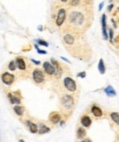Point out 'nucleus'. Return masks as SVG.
I'll list each match as a JSON object with an SVG mask.
<instances>
[{
	"label": "nucleus",
	"mask_w": 119,
	"mask_h": 142,
	"mask_svg": "<svg viewBox=\"0 0 119 142\" xmlns=\"http://www.w3.org/2000/svg\"><path fill=\"white\" fill-rule=\"evenodd\" d=\"M70 22L75 26H81L84 22L83 14L79 11H72L69 16Z\"/></svg>",
	"instance_id": "nucleus-1"
},
{
	"label": "nucleus",
	"mask_w": 119,
	"mask_h": 142,
	"mask_svg": "<svg viewBox=\"0 0 119 142\" xmlns=\"http://www.w3.org/2000/svg\"><path fill=\"white\" fill-rule=\"evenodd\" d=\"M62 107L64 110H71L73 106V99L70 95H64L61 100Z\"/></svg>",
	"instance_id": "nucleus-2"
},
{
	"label": "nucleus",
	"mask_w": 119,
	"mask_h": 142,
	"mask_svg": "<svg viewBox=\"0 0 119 142\" xmlns=\"http://www.w3.org/2000/svg\"><path fill=\"white\" fill-rule=\"evenodd\" d=\"M63 85H64V87L66 88V90L71 91V92L75 91L76 88H77L75 81H74L72 78H71V77H69L64 78V80H63Z\"/></svg>",
	"instance_id": "nucleus-3"
},
{
	"label": "nucleus",
	"mask_w": 119,
	"mask_h": 142,
	"mask_svg": "<svg viewBox=\"0 0 119 142\" xmlns=\"http://www.w3.org/2000/svg\"><path fill=\"white\" fill-rule=\"evenodd\" d=\"M44 75L40 69H35L33 71V79L36 83H41L44 81Z\"/></svg>",
	"instance_id": "nucleus-4"
},
{
	"label": "nucleus",
	"mask_w": 119,
	"mask_h": 142,
	"mask_svg": "<svg viewBox=\"0 0 119 142\" xmlns=\"http://www.w3.org/2000/svg\"><path fill=\"white\" fill-rule=\"evenodd\" d=\"M65 18H66V11L65 9H60L59 12H58V16H57V19H56V24L57 26H62L65 20Z\"/></svg>",
	"instance_id": "nucleus-5"
},
{
	"label": "nucleus",
	"mask_w": 119,
	"mask_h": 142,
	"mask_svg": "<svg viewBox=\"0 0 119 142\" xmlns=\"http://www.w3.org/2000/svg\"><path fill=\"white\" fill-rule=\"evenodd\" d=\"M2 80H3V82L6 84V85L10 86V85L14 82L15 77H14V76H13L12 74H10V73H8V72H5V73L2 75Z\"/></svg>",
	"instance_id": "nucleus-6"
},
{
	"label": "nucleus",
	"mask_w": 119,
	"mask_h": 142,
	"mask_svg": "<svg viewBox=\"0 0 119 142\" xmlns=\"http://www.w3.org/2000/svg\"><path fill=\"white\" fill-rule=\"evenodd\" d=\"M43 68H44V70H45V72H46L48 75H53V74H55V72H56L55 66H53L50 62H45L43 64Z\"/></svg>",
	"instance_id": "nucleus-7"
},
{
	"label": "nucleus",
	"mask_w": 119,
	"mask_h": 142,
	"mask_svg": "<svg viewBox=\"0 0 119 142\" xmlns=\"http://www.w3.org/2000/svg\"><path fill=\"white\" fill-rule=\"evenodd\" d=\"M106 16L104 14L102 16V19H101V23H102V31H103V35H104V39L107 40L108 39V35H107L106 32Z\"/></svg>",
	"instance_id": "nucleus-8"
},
{
	"label": "nucleus",
	"mask_w": 119,
	"mask_h": 142,
	"mask_svg": "<svg viewBox=\"0 0 119 142\" xmlns=\"http://www.w3.org/2000/svg\"><path fill=\"white\" fill-rule=\"evenodd\" d=\"M61 120V115L58 113H52L50 115V121L52 124H57Z\"/></svg>",
	"instance_id": "nucleus-9"
},
{
	"label": "nucleus",
	"mask_w": 119,
	"mask_h": 142,
	"mask_svg": "<svg viewBox=\"0 0 119 142\" xmlns=\"http://www.w3.org/2000/svg\"><path fill=\"white\" fill-rule=\"evenodd\" d=\"M81 125L83 126H85V127H89L90 126H91V124H92V120H91V118L87 115H84L81 117Z\"/></svg>",
	"instance_id": "nucleus-10"
},
{
	"label": "nucleus",
	"mask_w": 119,
	"mask_h": 142,
	"mask_svg": "<svg viewBox=\"0 0 119 142\" xmlns=\"http://www.w3.org/2000/svg\"><path fill=\"white\" fill-rule=\"evenodd\" d=\"M63 41H64V43H65L66 44L71 45L74 43V38H73V36H72L71 34H66V35H64V37H63Z\"/></svg>",
	"instance_id": "nucleus-11"
},
{
	"label": "nucleus",
	"mask_w": 119,
	"mask_h": 142,
	"mask_svg": "<svg viewBox=\"0 0 119 142\" xmlns=\"http://www.w3.org/2000/svg\"><path fill=\"white\" fill-rule=\"evenodd\" d=\"M16 63H17L16 65L18 66V67H19L20 70H24V69H26V63L22 58H20V57L17 58Z\"/></svg>",
	"instance_id": "nucleus-12"
},
{
	"label": "nucleus",
	"mask_w": 119,
	"mask_h": 142,
	"mask_svg": "<svg viewBox=\"0 0 119 142\" xmlns=\"http://www.w3.org/2000/svg\"><path fill=\"white\" fill-rule=\"evenodd\" d=\"M92 113H93V115H94L95 117H101V116L103 115L102 110H101L99 107H97V106H93V107H92Z\"/></svg>",
	"instance_id": "nucleus-13"
},
{
	"label": "nucleus",
	"mask_w": 119,
	"mask_h": 142,
	"mask_svg": "<svg viewBox=\"0 0 119 142\" xmlns=\"http://www.w3.org/2000/svg\"><path fill=\"white\" fill-rule=\"evenodd\" d=\"M85 136H86V131H85V129L82 128V127H79L78 130H77V137L81 139V138H84Z\"/></svg>",
	"instance_id": "nucleus-14"
},
{
	"label": "nucleus",
	"mask_w": 119,
	"mask_h": 142,
	"mask_svg": "<svg viewBox=\"0 0 119 142\" xmlns=\"http://www.w3.org/2000/svg\"><path fill=\"white\" fill-rule=\"evenodd\" d=\"M14 111H15V113H16L18 115L22 116L23 114H24V107L19 106V105H16V106L14 107Z\"/></svg>",
	"instance_id": "nucleus-15"
},
{
	"label": "nucleus",
	"mask_w": 119,
	"mask_h": 142,
	"mask_svg": "<svg viewBox=\"0 0 119 142\" xmlns=\"http://www.w3.org/2000/svg\"><path fill=\"white\" fill-rule=\"evenodd\" d=\"M105 92L106 93L108 96H114L115 95V90L113 89L112 86H108L107 88L105 89Z\"/></svg>",
	"instance_id": "nucleus-16"
},
{
	"label": "nucleus",
	"mask_w": 119,
	"mask_h": 142,
	"mask_svg": "<svg viewBox=\"0 0 119 142\" xmlns=\"http://www.w3.org/2000/svg\"><path fill=\"white\" fill-rule=\"evenodd\" d=\"M8 98L10 100V103H12V104H19L20 103V99L16 96H13L12 94H8Z\"/></svg>",
	"instance_id": "nucleus-17"
},
{
	"label": "nucleus",
	"mask_w": 119,
	"mask_h": 142,
	"mask_svg": "<svg viewBox=\"0 0 119 142\" xmlns=\"http://www.w3.org/2000/svg\"><path fill=\"white\" fill-rule=\"evenodd\" d=\"M27 125L29 126V130H30L31 133H37L38 132V127H37V126L35 124H33L31 122H27Z\"/></svg>",
	"instance_id": "nucleus-18"
},
{
	"label": "nucleus",
	"mask_w": 119,
	"mask_h": 142,
	"mask_svg": "<svg viewBox=\"0 0 119 142\" xmlns=\"http://www.w3.org/2000/svg\"><path fill=\"white\" fill-rule=\"evenodd\" d=\"M98 70L100 71L101 74H105V66L104 60H103V59H100V61H99V64H98Z\"/></svg>",
	"instance_id": "nucleus-19"
},
{
	"label": "nucleus",
	"mask_w": 119,
	"mask_h": 142,
	"mask_svg": "<svg viewBox=\"0 0 119 142\" xmlns=\"http://www.w3.org/2000/svg\"><path fill=\"white\" fill-rule=\"evenodd\" d=\"M111 118L115 124L119 125V114L118 113H112L111 114Z\"/></svg>",
	"instance_id": "nucleus-20"
},
{
	"label": "nucleus",
	"mask_w": 119,
	"mask_h": 142,
	"mask_svg": "<svg viewBox=\"0 0 119 142\" xmlns=\"http://www.w3.org/2000/svg\"><path fill=\"white\" fill-rule=\"evenodd\" d=\"M49 131H50V128H49L48 126H41L39 130H38V133H39L40 135H42V134H45V133H48Z\"/></svg>",
	"instance_id": "nucleus-21"
},
{
	"label": "nucleus",
	"mask_w": 119,
	"mask_h": 142,
	"mask_svg": "<svg viewBox=\"0 0 119 142\" xmlns=\"http://www.w3.org/2000/svg\"><path fill=\"white\" fill-rule=\"evenodd\" d=\"M16 66H17V65L15 64V62H14V61H11V62L9 63V65H8V68L11 71L16 70Z\"/></svg>",
	"instance_id": "nucleus-22"
},
{
	"label": "nucleus",
	"mask_w": 119,
	"mask_h": 142,
	"mask_svg": "<svg viewBox=\"0 0 119 142\" xmlns=\"http://www.w3.org/2000/svg\"><path fill=\"white\" fill-rule=\"evenodd\" d=\"M37 43H38L39 45H43V46H46V47L49 46V44H48L47 42L43 41V40H37Z\"/></svg>",
	"instance_id": "nucleus-23"
},
{
	"label": "nucleus",
	"mask_w": 119,
	"mask_h": 142,
	"mask_svg": "<svg viewBox=\"0 0 119 142\" xmlns=\"http://www.w3.org/2000/svg\"><path fill=\"white\" fill-rule=\"evenodd\" d=\"M80 2H81V0H71V5L73 6H76L80 4Z\"/></svg>",
	"instance_id": "nucleus-24"
},
{
	"label": "nucleus",
	"mask_w": 119,
	"mask_h": 142,
	"mask_svg": "<svg viewBox=\"0 0 119 142\" xmlns=\"http://www.w3.org/2000/svg\"><path fill=\"white\" fill-rule=\"evenodd\" d=\"M113 36H114L113 30H112V29H110V30H109V37H110V41H111V42L113 41Z\"/></svg>",
	"instance_id": "nucleus-25"
},
{
	"label": "nucleus",
	"mask_w": 119,
	"mask_h": 142,
	"mask_svg": "<svg viewBox=\"0 0 119 142\" xmlns=\"http://www.w3.org/2000/svg\"><path fill=\"white\" fill-rule=\"evenodd\" d=\"M85 76H86V73L85 72H81V73H79L78 74V77H85Z\"/></svg>",
	"instance_id": "nucleus-26"
},
{
	"label": "nucleus",
	"mask_w": 119,
	"mask_h": 142,
	"mask_svg": "<svg viewBox=\"0 0 119 142\" xmlns=\"http://www.w3.org/2000/svg\"><path fill=\"white\" fill-rule=\"evenodd\" d=\"M37 51H38V54H41V55H46L47 54L46 51H42V50H39V49H37Z\"/></svg>",
	"instance_id": "nucleus-27"
},
{
	"label": "nucleus",
	"mask_w": 119,
	"mask_h": 142,
	"mask_svg": "<svg viewBox=\"0 0 119 142\" xmlns=\"http://www.w3.org/2000/svg\"><path fill=\"white\" fill-rule=\"evenodd\" d=\"M31 62H33L35 65H39L40 64V62L39 61H37V60H35V59H31Z\"/></svg>",
	"instance_id": "nucleus-28"
},
{
	"label": "nucleus",
	"mask_w": 119,
	"mask_h": 142,
	"mask_svg": "<svg viewBox=\"0 0 119 142\" xmlns=\"http://www.w3.org/2000/svg\"><path fill=\"white\" fill-rule=\"evenodd\" d=\"M81 142H92V140H91L90 138H86V139H83V140Z\"/></svg>",
	"instance_id": "nucleus-29"
},
{
	"label": "nucleus",
	"mask_w": 119,
	"mask_h": 142,
	"mask_svg": "<svg viewBox=\"0 0 119 142\" xmlns=\"http://www.w3.org/2000/svg\"><path fill=\"white\" fill-rule=\"evenodd\" d=\"M103 6H104V2H102L100 4V6H99V10H101V9L103 8Z\"/></svg>",
	"instance_id": "nucleus-30"
},
{
	"label": "nucleus",
	"mask_w": 119,
	"mask_h": 142,
	"mask_svg": "<svg viewBox=\"0 0 119 142\" xmlns=\"http://www.w3.org/2000/svg\"><path fill=\"white\" fill-rule=\"evenodd\" d=\"M112 7H113V5H110V6H109V7H108V8H107V9H108V10H109V11H110V10H111V9H112Z\"/></svg>",
	"instance_id": "nucleus-31"
},
{
	"label": "nucleus",
	"mask_w": 119,
	"mask_h": 142,
	"mask_svg": "<svg viewBox=\"0 0 119 142\" xmlns=\"http://www.w3.org/2000/svg\"><path fill=\"white\" fill-rule=\"evenodd\" d=\"M61 1H62V2H67L68 0H61Z\"/></svg>",
	"instance_id": "nucleus-32"
},
{
	"label": "nucleus",
	"mask_w": 119,
	"mask_h": 142,
	"mask_svg": "<svg viewBox=\"0 0 119 142\" xmlns=\"http://www.w3.org/2000/svg\"><path fill=\"white\" fill-rule=\"evenodd\" d=\"M19 142H24V141H23V140H20V141H19Z\"/></svg>",
	"instance_id": "nucleus-33"
},
{
	"label": "nucleus",
	"mask_w": 119,
	"mask_h": 142,
	"mask_svg": "<svg viewBox=\"0 0 119 142\" xmlns=\"http://www.w3.org/2000/svg\"><path fill=\"white\" fill-rule=\"evenodd\" d=\"M118 9H119V7H118Z\"/></svg>",
	"instance_id": "nucleus-34"
}]
</instances>
